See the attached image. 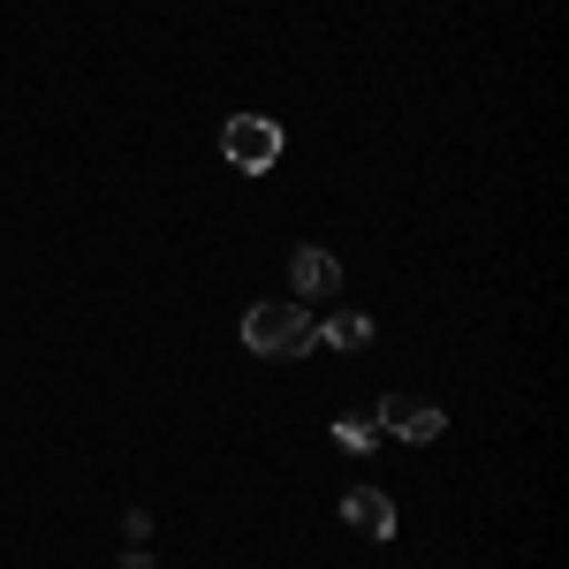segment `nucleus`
<instances>
[{
    "label": "nucleus",
    "instance_id": "423d86ee",
    "mask_svg": "<svg viewBox=\"0 0 569 569\" xmlns=\"http://www.w3.org/2000/svg\"><path fill=\"white\" fill-rule=\"evenodd\" d=\"M311 342L357 357V350H372V319H365V311H327V319H311Z\"/></svg>",
    "mask_w": 569,
    "mask_h": 569
},
{
    "label": "nucleus",
    "instance_id": "39448f33",
    "mask_svg": "<svg viewBox=\"0 0 569 569\" xmlns=\"http://www.w3.org/2000/svg\"><path fill=\"white\" fill-rule=\"evenodd\" d=\"M342 525L365 531V539H395L402 517H395V501L380 493V486H350V493H342Z\"/></svg>",
    "mask_w": 569,
    "mask_h": 569
},
{
    "label": "nucleus",
    "instance_id": "f03ea898",
    "mask_svg": "<svg viewBox=\"0 0 569 569\" xmlns=\"http://www.w3.org/2000/svg\"><path fill=\"white\" fill-rule=\"evenodd\" d=\"M220 160H228L236 176L281 168V122H273V114H228V122H220Z\"/></svg>",
    "mask_w": 569,
    "mask_h": 569
},
{
    "label": "nucleus",
    "instance_id": "7ed1b4c3",
    "mask_svg": "<svg viewBox=\"0 0 569 569\" xmlns=\"http://www.w3.org/2000/svg\"><path fill=\"white\" fill-rule=\"evenodd\" d=\"M448 433V410L426 395H388L380 402V440H440Z\"/></svg>",
    "mask_w": 569,
    "mask_h": 569
},
{
    "label": "nucleus",
    "instance_id": "20e7f679",
    "mask_svg": "<svg viewBox=\"0 0 569 569\" xmlns=\"http://www.w3.org/2000/svg\"><path fill=\"white\" fill-rule=\"evenodd\" d=\"M289 281H297V305L342 297V259H335V251H319V243H305V251L289 259Z\"/></svg>",
    "mask_w": 569,
    "mask_h": 569
},
{
    "label": "nucleus",
    "instance_id": "f257e3e1",
    "mask_svg": "<svg viewBox=\"0 0 569 569\" xmlns=\"http://www.w3.org/2000/svg\"><path fill=\"white\" fill-rule=\"evenodd\" d=\"M243 350H251V357H305L311 350V311L305 305H281V297L251 305V311H243Z\"/></svg>",
    "mask_w": 569,
    "mask_h": 569
},
{
    "label": "nucleus",
    "instance_id": "6e6552de",
    "mask_svg": "<svg viewBox=\"0 0 569 569\" xmlns=\"http://www.w3.org/2000/svg\"><path fill=\"white\" fill-rule=\"evenodd\" d=\"M122 531H130V547H144V539H152V517H144V509H130V517H122Z\"/></svg>",
    "mask_w": 569,
    "mask_h": 569
},
{
    "label": "nucleus",
    "instance_id": "0eeeda50",
    "mask_svg": "<svg viewBox=\"0 0 569 569\" xmlns=\"http://www.w3.org/2000/svg\"><path fill=\"white\" fill-rule=\"evenodd\" d=\"M335 448L372 456V448H380V418H335Z\"/></svg>",
    "mask_w": 569,
    "mask_h": 569
}]
</instances>
